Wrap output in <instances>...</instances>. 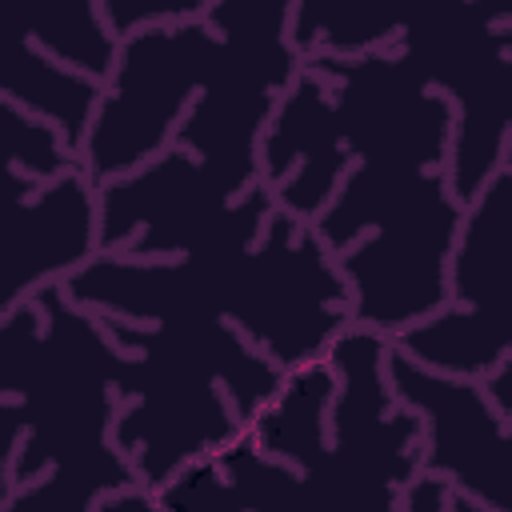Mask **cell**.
Returning a JSON list of instances; mask_svg holds the SVG:
<instances>
[{"mask_svg": "<svg viewBox=\"0 0 512 512\" xmlns=\"http://www.w3.org/2000/svg\"><path fill=\"white\" fill-rule=\"evenodd\" d=\"M124 360L104 320L72 304L64 284L0 320L4 512H96L140 484L112 436Z\"/></svg>", "mask_w": 512, "mask_h": 512, "instance_id": "cell-1", "label": "cell"}, {"mask_svg": "<svg viewBox=\"0 0 512 512\" xmlns=\"http://www.w3.org/2000/svg\"><path fill=\"white\" fill-rule=\"evenodd\" d=\"M64 292L72 304L128 324L168 316L232 320L288 376L324 360L352 328V292L336 256L280 208L260 240L228 236L180 260L100 252L64 280Z\"/></svg>", "mask_w": 512, "mask_h": 512, "instance_id": "cell-2", "label": "cell"}, {"mask_svg": "<svg viewBox=\"0 0 512 512\" xmlns=\"http://www.w3.org/2000/svg\"><path fill=\"white\" fill-rule=\"evenodd\" d=\"M100 320L128 356L120 376L124 408L112 436L132 460L140 488L156 496L188 464L220 452L244 428H252V420L288 384V372L228 320Z\"/></svg>", "mask_w": 512, "mask_h": 512, "instance_id": "cell-3", "label": "cell"}, {"mask_svg": "<svg viewBox=\"0 0 512 512\" xmlns=\"http://www.w3.org/2000/svg\"><path fill=\"white\" fill-rule=\"evenodd\" d=\"M464 212L448 168L356 160L344 172L336 196L308 228L348 280L356 328L396 340L452 308L448 264Z\"/></svg>", "mask_w": 512, "mask_h": 512, "instance_id": "cell-4", "label": "cell"}, {"mask_svg": "<svg viewBox=\"0 0 512 512\" xmlns=\"http://www.w3.org/2000/svg\"><path fill=\"white\" fill-rule=\"evenodd\" d=\"M396 52L412 56L432 92L452 96V196L468 208L504 168L512 140V4H456L408 16Z\"/></svg>", "mask_w": 512, "mask_h": 512, "instance_id": "cell-5", "label": "cell"}, {"mask_svg": "<svg viewBox=\"0 0 512 512\" xmlns=\"http://www.w3.org/2000/svg\"><path fill=\"white\" fill-rule=\"evenodd\" d=\"M224 56L228 40L204 16L128 36L80 156L92 184L104 188L152 164L188 116V96L212 80Z\"/></svg>", "mask_w": 512, "mask_h": 512, "instance_id": "cell-6", "label": "cell"}, {"mask_svg": "<svg viewBox=\"0 0 512 512\" xmlns=\"http://www.w3.org/2000/svg\"><path fill=\"white\" fill-rule=\"evenodd\" d=\"M452 308L392 340L416 364L484 380L512 356V168H500L468 204L448 264Z\"/></svg>", "mask_w": 512, "mask_h": 512, "instance_id": "cell-7", "label": "cell"}, {"mask_svg": "<svg viewBox=\"0 0 512 512\" xmlns=\"http://www.w3.org/2000/svg\"><path fill=\"white\" fill-rule=\"evenodd\" d=\"M388 388L424 420V472L488 512H512V424L484 388L440 376L400 348L388 352Z\"/></svg>", "mask_w": 512, "mask_h": 512, "instance_id": "cell-8", "label": "cell"}, {"mask_svg": "<svg viewBox=\"0 0 512 512\" xmlns=\"http://www.w3.org/2000/svg\"><path fill=\"white\" fill-rule=\"evenodd\" d=\"M0 188L8 196V268L0 288L4 320L36 292L64 284L100 256V188L84 164L52 184H36L24 172L0 164Z\"/></svg>", "mask_w": 512, "mask_h": 512, "instance_id": "cell-9", "label": "cell"}, {"mask_svg": "<svg viewBox=\"0 0 512 512\" xmlns=\"http://www.w3.org/2000/svg\"><path fill=\"white\" fill-rule=\"evenodd\" d=\"M4 100L48 120L64 136V144L76 156H84L92 120H96L100 100H104V84L84 76V72L56 64L28 36H20L12 56H8V72H4Z\"/></svg>", "mask_w": 512, "mask_h": 512, "instance_id": "cell-10", "label": "cell"}, {"mask_svg": "<svg viewBox=\"0 0 512 512\" xmlns=\"http://www.w3.org/2000/svg\"><path fill=\"white\" fill-rule=\"evenodd\" d=\"M408 16H384L372 8H328L316 0L292 4L288 40L300 52V60L312 56H368L396 48Z\"/></svg>", "mask_w": 512, "mask_h": 512, "instance_id": "cell-11", "label": "cell"}, {"mask_svg": "<svg viewBox=\"0 0 512 512\" xmlns=\"http://www.w3.org/2000/svg\"><path fill=\"white\" fill-rule=\"evenodd\" d=\"M28 40L56 64L84 72L100 84L112 80V72L120 64V48H124V40L112 36V28L100 16V4H92V0H76L68 8H56L52 16L36 20Z\"/></svg>", "mask_w": 512, "mask_h": 512, "instance_id": "cell-12", "label": "cell"}, {"mask_svg": "<svg viewBox=\"0 0 512 512\" xmlns=\"http://www.w3.org/2000/svg\"><path fill=\"white\" fill-rule=\"evenodd\" d=\"M0 140H4L0 164L24 172L36 184H52L80 164V156L64 144V136L48 120L24 112L12 100H0Z\"/></svg>", "mask_w": 512, "mask_h": 512, "instance_id": "cell-13", "label": "cell"}, {"mask_svg": "<svg viewBox=\"0 0 512 512\" xmlns=\"http://www.w3.org/2000/svg\"><path fill=\"white\" fill-rule=\"evenodd\" d=\"M448 508H452V488L428 472H420L404 492V512H448Z\"/></svg>", "mask_w": 512, "mask_h": 512, "instance_id": "cell-14", "label": "cell"}, {"mask_svg": "<svg viewBox=\"0 0 512 512\" xmlns=\"http://www.w3.org/2000/svg\"><path fill=\"white\" fill-rule=\"evenodd\" d=\"M480 388H484L488 404L496 408V416H500L504 424H512V356H508L496 372H488V376L480 380Z\"/></svg>", "mask_w": 512, "mask_h": 512, "instance_id": "cell-15", "label": "cell"}, {"mask_svg": "<svg viewBox=\"0 0 512 512\" xmlns=\"http://www.w3.org/2000/svg\"><path fill=\"white\" fill-rule=\"evenodd\" d=\"M96 512H164V504H160L156 492H148V488L136 484V488H128V492H116V496L100 500Z\"/></svg>", "mask_w": 512, "mask_h": 512, "instance_id": "cell-16", "label": "cell"}]
</instances>
